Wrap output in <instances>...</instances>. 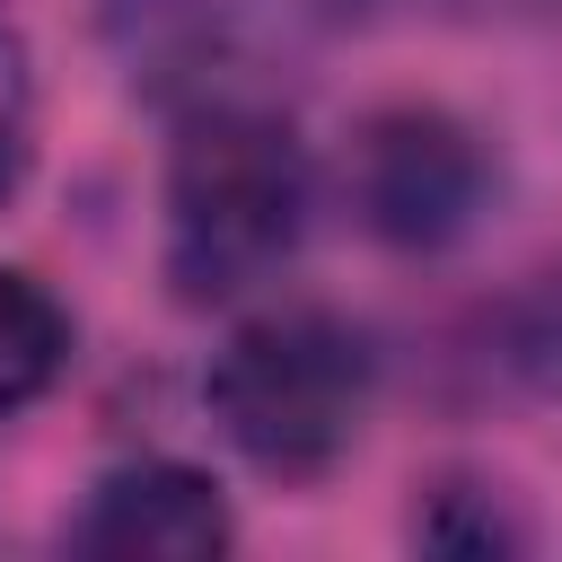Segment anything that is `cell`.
Returning a JSON list of instances; mask_svg holds the SVG:
<instances>
[{"label":"cell","instance_id":"cell-1","mask_svg":"<svg viewBox=\"0 0 562 562\" xmlns=\"http://www.w3.org/2000/svg\"><path fill=\"white\" fill-rule=\"evenodd\" d=\"M316 211L299 132L255 97H211L184 114L167 158V281L184 307L246 299L272 281Z\"/></svg>","mask_w":562,"mask_h":562},{"label":"cell","instance_id":"cell-2","mask_svg":"<svg viewBox=\"0 0 562 562\" xmlns=\"http://www.w3.org/2000/svg\"><path fill=\"white\" fill-rule=\"evenodd\" d=\"M369 395H378V351L334 307H263V316H246L220 342L211 378H202V404H211L220 439L272 483L334 474L351 457L360 422H369Z\"/></svg>","mask_w":562,"mask_h":562},{"label":"cell","instance_id":"cell-3","mask_svg":"<svg viewBox=\"0 0 562 562\" xmlns=\"http://www.w3.org/2000/svg\"><path fill=\"white\" fill-rule=\"evenodd\" d=\"M342 184H351V211L369 237L386 246H457L474 220H483V193H492V158L483 140L439 114V105H386L351 132V158H342Z\"/></svg>","mask_w":562,"mask_h":562},{"label":"cell","instance_id":"cell-4","mask_svg":"<svg viewBox=\"0 0 562 562\" xmlns=\"http://www.w3.org/2000/svg\"><path fill=\"white\" fill-rule=\"evenodd\" d=\"M237 518L220 501V483L184 457H132L114 474L88 483L79 518L61 527L70 553H97V562H211L228 553Z\"/></svg>","mask_w":562,"mask_h":562},{"label":"cell","instance_id":"cell-5","mask_svg":"<svg viewBox=\"0 0 562 562\" xmlns=\"http://www.w3.org/2000/svg\"><path fill=\"white\" fill-rule=\"evenodd\" d=\"M70 369V307L35 272H0V422Z\"/></svg>","mask_w":562,"mask_h":562},{"label":"cell","instance_id":"cell-6","mask_svg":"<svg viewBox=\"0 0 562 562\" xmlns=\"http://www.w3.org/2000/svg\"><path fill=\"white\" fill-rule=\"evenodd\" d=\"M492 360L527 395H562V263L536 272L501 316H492Z\"/></svg>","mask_w":562,"mask_h":562},{"label":"cell","instance_id":"cell-7","mask_svg":"<svg viewBox=\"0 0 562 562\" xmlns=\"http://www.w3.org/2000/svg\"><path fill=\"white\" fill-rule=\"evenodd\" d=\"M26 158H35V70H26L18 26H0V202L18 193Z\"/></svg>","mask_w":562,"mask_h":562}]
</instances>
